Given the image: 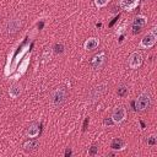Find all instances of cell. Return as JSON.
Wrapping results in <instances>:
<instances>
[{"label": "cell", "instance_id": "3", "mask_svg": "<svg viewBox=\"0 0 157 157\" xmlns=\"http://www.w3.org/2000/svg\"><path fill=\"white\" fill-rule=\"evenodd\" d=\"M151 104V96L150 93L147 92H141L136 101H135V110H140V112H144L146 110Z\"/></svg>", "mask_w": 157, "mask_h": 157}, {"label": "cell", "instance_id": "14", "mask_svg": "<svg viewBox=\"0 0 157 157\" xmlns=\"http://www.w3.org/2000/svg\"><path fill=\"white\" fill-rule=\"evenodd\" d=\"M9 94H10V97H12V98L20 97V94H21V86L17 85V83L11 85L10 88H9Z\"/></svg>", "mask_w": 157, "mask_h": 157}, {"label": "cell", "instance_id": "10", "mask_svg": "<svg viewBox=\"0 0 157 157\" xmlns=\"http://www.w3.org/2000/svg\"><path fill=\"white\" fill-rule=\"evenodd\" d=\"M139 2H140V0H120L119 5L125 11H132L137 7Z\"/></svg>", "mask_w": 157, "mask_h": 157}, {"label": "cell", "instance_id": "2", "mask_svg": "<svg viewBox=\"0 0 157 157\" xmlns=\"http://www.w3.org/2000/svg\"><path fill=\"white\" fill-rule=\"evenodd\" d=\"M156 40H157V29H156V27H153L142 37V39L140 40L139 47L144 48V49L152 48L156 44Z\"/></svg>", "mask_w": 157, "mask_h": 157}, {"label": "cell", "instance_id": "13", "mask_svg": "<svg viewBox=\"0 0 157 157\" xmlns=\"http://www.w3.org/2000/svg\"><path fill=\"white\" fill-rule=\"evenodd\" d=\"M38 146H39V142H38V140H37L36 137H33V139H29V140H27V141L23 144V150H25V151H27V152H29V151H33V150H36Z\"/></svg>", "mask_w": 157, "mask_h": 157}, {"label": "cell", "instance_id": "5", "mask_svg": "<svg viewBox=\"0 0 157 157\" xmlns=\"http://www.w3.org/2000/svg\"><path fill=\"white\" fill-rule=\"evenodd\" d=\"M107 91V85L105 83H102V85H98L96 87H93L91 90V92L88 93V101L90 102H96L98 101Z\"/></svg>", "mask_w": 157, "mask_h": 157}, {"label": "cell", "instance_id": "7", "mask_svg": "<svg viewBox=\"0 0 157 157\" xmlns=\"http://www.w3.org/2000/svg\"><path fill=\"white\" fill-rule=\"evenodd\" d=\"M112 120L114 124H120L126 118V109L124 107H117L112 113Z\"/></svg>", "mask_w": 157, "mask_h": 157}, {"label": "cell", "instance_id": "23", "mask_svg": "<svg viewBox=\"0 0 157 157\" xmlns=\"http://www.w3.org/2000/svg\"><path fill=\"white\" fill-rule=\"evenodd\" d=\"M0 103H1V93H0Z\"/></svg>", "mask_w": 157, "mask_h": 157}, {"label": "cell", "instance_id": "11", "mask_svg": "<svg viewBox=\"0 0 157 157\" xmlns=\"http://www.w3.org/2000/svg\"><path fill=\"white\" fill-rule=\"evenodd\" d=\"M98 45H99V39L96 38V37H91V38H88V39L85 40L83 49L91 52V50H94L96 48H98Z\"/></svg>", "mask_w": 157, "mask_h": 157}, {"label": "cell", "instance_id": "4", "mask_svg": "<svg viewBox=\"0 0 157 157\" xmlns=\"http://www.w3.org/2000/svg\"><path fill=\"white\" fill-rule=\"evenodd\" d=\"M147 23V18L144 16V15H137L134 20H132V23H131V31L134 34H139L142 28L146 26Z\"/></svg>", "mask_w": 157, "mask_h": 157}, {"label": "cell", "instance_id": "21", "mask_svg": "<svg viewBox=\"0 0 157 157\" xmlns=\"http://www.w3.org/2000/svg\"><path fill=\"white\" fill-rule=\"evenodd\" d=\"M103 123H104V125H113V124H114L113 120H112V118H105Z\"/></svg>", "mask_w": 157, "mask_h": 157}, {"label": "cell", "instance_id": "19", "mask_svg": "<svg viewBox=\"0 0 157 157\" xmlns=\"http://www.w3.org/2000/svg\"><path fill=\"white\" fill-rule=\"evenodd\" d=\"M157 144V139L152 135V136H150V137H147V145H150V146H155Z\"/></svg>", "mask_w": 157, "mask_h": 157}, {"label": "cell", "instance_id": "20", "mask_svg": "<svg viewBox=\"0 0 157 157\" xmlns=\"http://www.w3.org/2000/svg\"><path fill=\"white\" fill-rule=\"evenodd\" d=\"M97 153H98V147L94 146V145L91 146L90 150H88V155H90V156H94V155H97Z\"/></svg>", "mask_w": 157, "mask_h": 157}, {"label": "cell", "instance_id": "18", "mask_svg": "<svg viewBox=\"0 0 157 157\" xmlns=\"http://www.w3.org/2000/svg\"><path fill=\"white\" fill-rule=\"evenodd\" d=\"M54 52L58 53V54L63 53V52H64V45H63L61 43H56V44L54 45Z\"/></svg>", "mask_w": 157, "mask_h": 157}, {"label": "cell", "instance_id": "1", "mask_svg": "<svg viewBox=\"0 0 157 157\" xmlns=\"http://www.w3.org/2000/svg\"><path fill=\"white\" fill-rule=\"evenodd\" d=\"M66 98H67V90H66V87L60 86V87L55 88L52 92V94H50V104L54 108H59L66 102Z\"/></svg>", "mask_w": 157, "mask_h": 157}, {"label": "cell", "instance_id": "6", "mask_svg": "<svg viewBox=\"0 0 157 157\" xmlns=\"http://www.w3.org/2000/svg\"><path fill=\"white\" fill-rule=\"evenodd\" d=\"M142 61H144V58H142V54L140 52L131 53L129 59H128V64H129L130 69H139L142 65Z\"/></svg>", "mask_w": 157, "mask_h": 157}, {"label": "cell", "instance_id": "22", "mask_svg": "<svg viewBox=\"0 0 157 157\" xmlns=\"http://www.w3.org/2000/svg\"><path fill=\"white\" fill-rule=\"evenodd\" d=\"M70 155H71V150L70 148H66L65 150V157H69Z\"/></svg>", "mask_w": 157, "mask_h": 157}, {"label": "cell", "instance_id": "16", "mask_svg": "<svg viewBox=\"0 0 157 157\" xmlns=\"http://www.w3.org/2000/svg\"><path fill=\"white\" fill-rule=\"evenodd\" d=\"M117 93H118L119 97H125V96L128 94V87H126V86H120V87H118Z\"/></svg>", "mask_w": 157, "mask_h": 157}, {"label": "cell", "instance_id": "15", "mask_svg": "<svg viewBox=\"0 0 157 157\" xmlns=\"http://www.w3.org/2000/svg\"><path fill=\"white\" fill-rule=\"evenodd\" d=\"M124 145H125V142L120 137H115L110 142V148L112 150H123L124 148Z\"/></svg>", "mask_w": 157, "mask_h": 157}, {"label": "cell", "instance_id": "17", "mask_svg": "<svg viewBox=\"0 0 157 157\" xmlns=\"http://www.w3.org/2000/svg\"><path fill=\"white\" fill-rule=\"evenodd\" d=\"M109 1H110V0H94V5H96V7L102 9V7H104Z\"/></svg>", "mask_w": 157, "mask_h": 157}, {"label": "cell", "instance_id": "8", "mask_svg": "<svg viewBox=\"0 0 157 157\" xmlns=\"http://www.w3.org/2000/svg\"><path fill=\"white\" fill-rule=\"evenodd\" d=\"M21 26H22L21 20H18V18H11V20H9L7 23H6V32H7V34H15L16 32L20 31Z\"/></svg>", "mask_w": 157, "mask_h": 157}, {"label": "cell", "instance_id": "9", "mask_svg": "<svg viewBox=\"0 0 157 157\" xmlns=\"http://www.w3.org/2000/svg\"><path fill=\"white\" fill-rule=\"evenodd\" d=\"M104 61H105V53H104V52H101L99 54H97V55H94V56L92 58V60H91V66H92L94 70H98V69H101V67L103 66Z\"/></svg>", "mask_w": 157, "mask_h": 157}, {"label": "cell", "instance_id": "12", "mask_svg": "<svg viewBox=\"0 0 157 157\" xmlns=\"http://www.w3.org/2000/svg\"><path fill=\"white\" fill-rule=\"evenodd\" d=\"M39 132H40V128H39V125H38L37 123L31 124V125L27 128V131H26V134H27V136H28L29 139L37 137V136L39 135Z\"/></svg>", "mask_w": 157, "mask_h": 157}]
</instances>
